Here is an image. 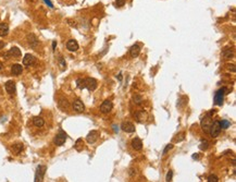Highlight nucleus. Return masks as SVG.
I'll list each match as a JSON object with an SVG mask.
<instances>
[{
    "mask_svg": "<svg viewBox=\"0 0 236 182\" xmlns=\"http://www.w3.org/2000/svg\"><path fill=\"white\" fill-rule=\"evenodd\" d=\"M214 112V109L211 110L209 114L206 116L205 118L201 120V128H202V131L206 133H209V130H210V127H211V114Z\"/></svg>",
    "mask_w": 236,
    "mask_h": 182,
    "instance_id": "f257e3e1",
    "label": "nucleus"
},
{
    "mask_svg": "<svg viewBox=\"0 0 236 182\" xmlns=\"http://www.w3.org/2000/svg\"><path fill=\"white\" fill-rule=\"evenodd\" d=\"M225 92H226V88H225V87H222V88H220L219 91H217L215 95H214V104L217 106H222Z\"/></svg>",
    "mask_w": 236,
    "mask_h": 182,
    "instance_id": "f03ea898",
    "label": "nucleus"
},
{
    "mask_svg": "<svg viewBox=\"0 0 236 182\" xmlns=\"http://www.w3.org/2000/svg\"><path fill=\"white\" fill-rule=\"evenodd\" d=\"M221 125H220V121H214L211 123V127L209 130V134L212 137H218L220 132H221Z\"/></svg>",
    "mask_w": 236,
    "mask_h": 182,
    "instance_id": "7ed1b4c3",
    "label": "nucleus"
},
{
    "mask_svg": "<svg viewBox=\"0 0 236 182\" xmlns=\"http://www.w3.org/2000/svg\"><path fill=\"white\" fill-rule=\"evenodd\" d=\"M46 166H43V165H39L37 166L36 168V172H35V182H41L43 179L45 177V173H46Z\"/></svg>",
    "mask_w": 236,
    "mask_h": 182,
    "instance_id": "20e7f679",
    "label": "nucleus"
},
{
    "mask_svg": "<svg viewBox=\"0 0 236 182\" xmlns=\"http://www.w3.org/2000/svg\"><path fill=\"white\" fill-rule=\"evenodd\" d=\"M67 139V133L63 132L62 130H60V131H59V133L56 135V137H54V144H56L57 146H62L63 144L65 143Z\"/></svg>",
    "mask_w": 236,
    "mask_h": 182,
    "instance_id": "39448f33",
    "label": "nucleus"
},
{
    "mask_svg": "<svg viewBox=\"0 0 236 182\" xmlns=\"http://www.w3.org/2000/svg\"><path fill=\"white\" fill-rule=\"evenodd\" d=\"M85 88H87L90 92L95 91L97 88V81L95 79H93V77L85 79Z\"/></svg>",
    "mask_w": 236,
    "mask_h": 182,
    "instance_id": "423d86ee",
    "label": "nucleus"
},
{
    "mask_svg": "<svg viewBox=\"0 0 236 182\" xmlns=\"http://www.w3.org/2000/svg\"><path fill=\"white\" fill-rule=\"evenodd\" d=\"M112 108H113V104H112L111 100H105L103 104L100 105V111L103 112V114H109L110 111L112 110Z\"/></svg>",
    "mask_w": 236,
    "mask_h": 182,
    "instance_id": "0eeeda50",
    "label": "nucleus"
},
{
    "mask_svg": "<svg viewBox=\"0 0 236 182\" xmlns=\"http://www.w3.org/2000/svg\"><path fill=\"white\" fill-rule=\"evenodd\" d=\"M121 129H122V131H124L126 133L135 132V125L129 121H123L121 123Z\"/></svg>",
    "mask_w": 236,
    "mask_h": 182,
    "instance_id": "6e6552de",
    "label": "nucleus"
},
{
    "mask_svg": "<svg viewBox=\"0 0 236 182\" xmlns=\"http://www.w3.org/2000/svg\"><path fill=\"white\" fill-rule=\"evenodd\" d=\"M98 137H99V132L96 131V130H93V131H90V132L87 134L86 141H87V143H89V144H94L95 142L98 140Z\"/></svg>",
    "mask_w": 236,
    "mask_h": 182,
    "instance_id": "1a4fd4ad",
    "label": "nucleus"
},
{
    "mask_svg": "<svg viewBox=\"0 0 236 182\" xmlns=\"http://www.w3.org/2000/svg\"><path fill=\"white\" fill-rule=\"evenodd\" d=\"M20 56H21V50L19 49L18 47H12L8 52H6L5 55H3V57H6V59H9L8 57L18 58V57H20Z\"/></svg>",
    "mask_w": 236,
    "mask_h": 182,
    "instance_id": "9d476101",
    "label": "nucleus"
},
{
    "mask_svg": "<svg viewBox=\"0 0 236 182\" xmlns=\"http://www.w3.org/2000/svg\"><path fill=\"white\" fill-rule=\"evenodd\" d=\"M36 62V58L31 54H26L23 58V64L26 65V67H31Z\"/></svg>",
    "mask_w": 236,
    "mask_h": 182,
    "instance_id": "9b49d317",
    "label": "nucleus"
},
{
    "mask_svg": "<svg viewBox=\"0 0 236 182\" xmlns=\"http://www.w3.org/2000/svg\"><path fill=\"white\" fill-rule=\"evenodd\" d=\"M72 107H73V109L75 110L76 112H83V111L85 110V106H84V104H83V101H82L81 99L74 100Z\"/></svg>",
    "mask_w": 236,
    "mask_h": 182,
    "instance_id": "f8f14e48",
    "label": "nucleus"
},
{
    "mask_svg": "<svg viewBox=\"0 0 236 182\" xmlns=\"http://www.w3.org/2000/svg\"><path fill=\"white\" fill-rule=\"evenodd\" d=\"M27 43H28V45L31 46L32 48H36V47L38 46V44H39V41H38V39H37V37H36L33 33H31V34L27 35Z\"/></svg>",
    "mask_w": 236,
    "mask_h": 182,
    "instance_id": "ddd939ff",
    "label": "nucleus"
},
{
    "mask_svg": "<svg viewBox=\"0 0 236 182\" xmlns=\"http://www.w3.org/2000/svg\"><path fill=\"white\" fill-rule=\"evenodd\" d=\"M5 87H6V91H7V93H9V94H11V95L15 94L17 87H15V83H14L13 81H8V82L6 83Z\"/></svg>",
    "mask_w": 236,
    "mask_h": 182,
    "instance_id": "4468645a",
    "label": "nucleus"
},
{
    "mask_svg": "<svg viewBox=\"0 0 236 182\" xmlns=\"http://www.w3.org/2000/svg\"><path fill=\"white\" fill-rule=\"evenodd\" d=\"M131 145H132V147L135 150H142V148H143V142H142V140L139 137H135V139L132 140Z\"/></svg>",
    "mask_w": 236,
    "mask_h": 182,
    "instance_id": "2eb2a0df",
    "label": "nucleus"
},
{
    "mask_svg": "<svg viewBox=\"0 0 236 182\" xmlns=\"http://www.w3.org/2000/svg\"><path fill=\"white\" fill-rule=\"evenodd\" d=\"M67 48L69 51H76L78 49V43L75 39H70L67 43Z\"/></svg>",
    "mask_w": 236,
    "mask_h": 182,
    "instance_id": "dca6fc26",
    "label": "nucleus"
},
{
    "mask_svg": "<svg viewBox=\"0 0 236 182\" xmlns=\"http://www.w3.org/2000/svg\"><path fill=\"white\" fill-rule=\"evenodd\" d=\"M139 52H140V47H139V45H137V44H135V45H133L129 48V55H131L132 58L138 57Z\"/></svg>",
    "mask_w": 236,
    "mask_h": 182,
    "instance_id": "f3484780",
    "label": "nucleus"
},
{
    "mask_svg": "<svg viewBox=\"0 0 236 182\" xmlns=\"http://www.w3.org/2000/svg\"><path fill=\"white\" fill-rule=\"evenodd\" d=\"M136 118H137V121L138 122H144L146 121L148 118V114L145 110H139L136 112Z\"/></svg>",
    "mask_w": 236,
    "mask_h": 182,
    "instance_id": "a211bd4d",
    "label": "nucleus"
},
{
    "mask_svg": "<svg viewBox=\"0 0 236 182\" xmlns=\"http://www.w3.org/2000/svg\"><path fill=\"white\" fill-rule=\"evenodd\" d=\"M22 72H23V67L21 64L15 63L11 67V73H12L13 75H20Z\"/></svg>",
    "mask_w": 236,
    "mask_h": 182,
    "instance_id": "6ab92c4d",
    "label": "nucleus"
},
{
    "mask_svg": "<svg viewBox=\"0 0 236 182\" xmlns=\"http://www.w3.org/2000/svg\"><path fill=\"white\" fill-rule=\"evenodd\" d=\"M9 33V25L7 23H0V36H7Z\"/></svg>",
    "mask_w": 236,
    "mask_h": 182,
    "instance_id": "aec40b11",
    "label": "nucleus"
},
{
    "mask_svg": "<svg viewBox=\"0 0 236 182\" xmlns=\"http://www.w3.org/2000/svg\"><path fill=\"white\" fill-rule=\"evenodd\" d=\"M12 152H13L15 155H19L21 152L23 150V144H21V143H19V144H14V145H12Z\"/></svg>",
    "mask_w": 236,
    "mask_h": 182,
    "instance_id": "412c9836",
    "label": "nucleus"
},
{
    "mask_svg": "<svg viewBox=\"0 0 236 182\" xmlns=\"http://www.w3.org/2000/svg\"><path fill=\"white\" fill-rule=\"evenodd\" d=\"M33 122H34V124H35L37 128L44 127V124H45L44 119L41 118V117H35V118L33 119Z\"/></svg>",
    "mask_w": 236,
    "mask_h": 182,
    "instance_id": "4be33fe9",
    "label": "nucleus"
},
{
    "mask_svg": "<svg viewBox=\"0 0 236 182\" xmlns=\"http://www.w3.org/2000/svg\"><path fill=\"white\" fill-rule=\"evenodd\" d=\"M198 147H199V150H208V147H209V142L207 141V140H201Z\"/></svg>",
    "mask_w": 236,
    "mask_h": 182,
    "instance_id": "5701e85b",
    "label": "nucleus"
},
{
    "mask_svg": "<svg viewBox=\"0 0 236 182\" xmlns=\"http://www.w3.org/2000/svg\"><path fill=\"white\" fill-rule=\"evenodd\" d=\"M59 107L63 110L67 109V108H69V101H67V99H61L59 101Z\"/></svg>",
    "mask_w": 236,
    "mask_h": 182,
    "instance_id": "b1692460",
    "label": "nucleus"
},
{
    "mask_svg": "<svg viewBox=\"0 0 236 182\" xmlns=\"http://www.w3.org/2000/svg\"><path fill=\"white\" fill-rule=\"evenodd\" d=\"M74 148H75L77 152H81V150H83V140H82V139H78V140L76 141L75 145H74Z\"/></svg>",
    "mask_w": 236,
    "mask_h": 182,
    "instance_id": "393cba45",
    "label": "nucleus"
},
{
    "mask_svg": "<svg viewBox=\"0 0 236 182\" xmlns=\"http://www.w3.org/2000/svg\"><path fill=\"white\" fill-rule=\"evenodd\" d=\"M76 86L80 90H84L85 88V79H77L76 80Z\"/></svg>",
    "mask_w": 236,
    "mask_h": 182,
    "instance_id": "a878e982",
    "label": "nucleus"
},
{
    "mask_svg": "<svg viewBox=\"0 0 236 182\" xmlns=\"http://www.w3.org/2000/svg\"><path fill=\"white\" fill-rule=\"evenodd\" d=\"M222 55H223V57H224L225 59H230L231 57H233V52H232L231 49H228V50L225 49V50H223Z\"/></svg>",
    "mask_w": 236,
    "mask_h": 182,
    "instance_id": "bb28decb",
    "label": "nucleus"
},
{
    "mask_svg": "<svg viewBox=\"0 0 236 182\" xmlns=\"http://www.w3.org/2000/svg\"><path fill=\"white\" fill-rule=\"evenodd\" d=\"M220 125H221V129H227L231 125V122L227 120H222V121H220Z\"/></svg>",
    "mask_w": 236,
    "mask_h": 182,
    "instance_id": "cd10ccee",
    "label": "nucleus"
},
{
    "mask_svg": "<svg viewBox=\"0 0 236 182\" xmlns=\"http://www.w3.org/2000/svg\"><path fill=\"white\" fill-rule=\"evenodd\" d=\"M133 100H134V103H136L137 105H139V104H142V101H143V97L140 95H135L133 97Z\"/></svg>",
    "mask_w": 236,
    "mask_h": 182,
    "instance_id": "c85d7f7f",
    "label": "nucleus"
},
{
    "mask_svg": "<svg viewBox=\"0 0 236 182\" xmlns=\"http://www.w3.org/2000/svg\"><path fill=\"white\" fill-rule=\"evenodd\" d=\"M207 180H208V182H218L219 181V178L217 177L215 174H210Z\"/></svg>",
    "mask_w": 236,
    "mask_h": 182,
    "instance_id": "c756f323",
    "label": "nucleus"
},
{
    "mask_svg": "<svg viewBox=\"0 0 236 182\" xmlns=\"http://www.w3.org/2000/svg\"><path fill=\"white\" fill-rule=\"evenodd\" d=\"M172 178H173V171L172 170H169V172L167 173V176H165V181H172Z\"/></svg>",
    "mask_w": 236,
    "mask_h": 182,
    "instance_id": "7c9ffc66",
    "label": "nucleus"
},
{
    "mask_svg": "<svg viewBox=\"0 0 236 182\" xmlns=\"http://www.w3.org/2000/svg\"><path fill=\"white\" fill-rule=\"evenodd\" d=\"M125 1L126 0H116V6L118 8H121V7H123L125 5Z\"/></svg>",
    "mask_w": 236,
    "mask_h": 182,
    "instance_id": "2f4dec72",
    "label": "nucleus"
},
{
    "mask_svg": "<svg viewBox=\"0 0 236 182\" xmlns=\"http://www.w3.org/2000/svg\"><path fill=\"white\" fill-rule=\"evenodd\" d=\"M173 146H174L173 144H168V145L165 146L164 150H163V155H165L167 153H168V152H169V150H172V148H173Z\"/></svg>",
    "mask_w": 236,
    "mask_h": 182,
    "instance_id": "473e14b6",
    "label": "nucleus"
},
{
    "mask_svg": "<svg viewBox=\"0 0 236 182\" xmlns=\"http://www.w3.org/2000/svg\"><path fill=\"white\" fill-rule=\"evenodd\" d=\"M44 1H45V3L48 6L49 8H54V5H52V2H51L50 0H44Z\"/></svg>",
    "mask_w": 236,
    "mask_h": 182,
    "instance_id": "72a5a7b5",
    "label": "nucleus"
},
{
    "mask_svg": "<svg viewBox=\"0 0 236 182\" xmlns=\"http://www.w3.org/2000/svg\"><path fill=\"white\" fill-rule=\"evenodd\" d=\"M60 64L62 65V68H65V65H67V64H65V61H64V59H63V58H60Z\"/></svg>",
    "mask_w": 236,
    "mask_h": 182,
    "instance_id": "f704fd0d",
    "label": "nucleus"
},
{
    "mask_svg": "<svg viewBox=\"0 0 236 182\" xmlns=\"http://www.w3.org/2000/svg\"><path fill=\"white\" fill-rule=\"evenodd\" d=\"M193 159H199V155L194 154V155H193Z\"/></svg>",
    "mask_w": 236,
    "mask_h": 182,
    "instance_id": "c9c22d12",
    "label": "nucleus"
},
{
    "mask_svg": "<svg viewBox=\"0 0 236 182\" xmlns=\"http://www.w3.org/2000/svg\"><path fill=\"white\" fill-rule=\"evenodd\" d=\"M56 46H57V41H54V43H52V49H54V50L56 49Z\"/></svg>",
    "mask_w": 236,
    "mask_h": 182,
    "instance_id": "e433bc0d",
    "label": "nucleus"
},
{
    "mask_svg": "<svg viewBox=\"0 0 236 182\" xmlns=\"http://www.w3.org/2000/svg\"><path fill=\"white\" fill-rule=\"evenodd\" d=\"M3 47H5V43H3V41H0V49L3 48Z\"/></svg>",
    "mask_w": 236,
    "mask_h": 182,
    "instance_id": "4c0bfd02",
    "label": "nucleus"
},
{
    "mask_svg": "<svg viewBox=\"0 0 236 182\" xmlns=\"http://www.w3.org/2000/svg\"><path fill=\"white\" fill-rule=\"evenodd\" d=\"M112 127H113V130H114V132H118V131H119V129H116V124H113Z\"/></svg>",
    "mask_w": 236,
    "mask_h": 182,
    "instance_id": "58836bf2",
    "label": "nucleus"
},
{
    "mask_svg": "<svg viewBox=\"0 0 236 182\" xmlns=\"http://www.w3.org/2000/svg\"><path fill=\"white\" fill-rule=\"evenodd\" d=\"M116 79H119V80H120V81H122V74H119V75H116Z\"/></svg>",
    "mask_w": 236,
    "mask_h": 182,
    "instance_id": "ea45409f",
    "label": "nucleus"
},
{
    "mask_svg": "<svg viewBox=\"0 0 236 182\" xmlns=\"http://www.w3.org/2000/svg\"><path fill=\"white\" fill-rule=\"evenodd\" d=\"M2 69H3V64H2V63H1V62H0V71H1Z\"/></svg>",
    "mask_w": 236,
    "mask_h": 182,
    "instance_id": "a19ab883",
    "label": "nucleus"
}]
</instances>
